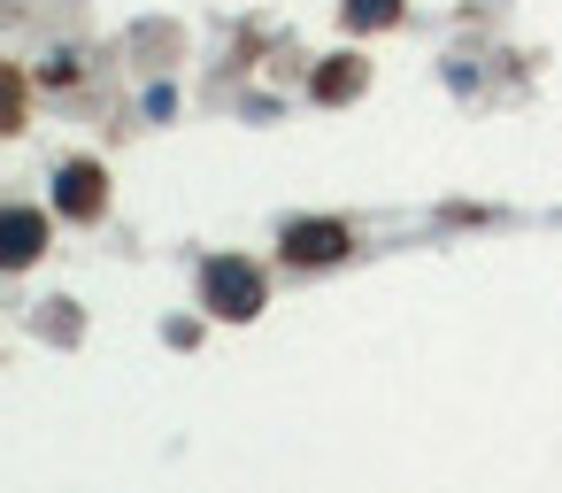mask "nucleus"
<instances>
[{
	"label": "nucleus",
	"instance_id": "423d86ee",
	"mask_svg": "<svg viewBox=\"0 0 562 493\" xmlns=\"http://www.w3.org/2000/svg\"><path fill=\"white\" fill-rule=\"evenodd\" d=\"M355 86H362V70H355V63H347V55H339V63H331V70H324V86H316V93H324V101H347V93H355Z\"/></svg>",
	"mask_w": 562,
	"mask_h": 493
},
{
	"label": "nucleus",
	"instance_id": "20e7f679",
	"mask_svg": "<svg viewBox=\"0 0 562 493\" xmlns=\"http://www.w3.org/2000/svg\"><path fill=\"white\" fill-rule=\"evenodd\" d=\"M0 239H9V247H0V255H9V262L24 270V262L40 255V239H47V224H40L32 209H9V224H0Z\"/></svg>",
	"mask_w": 562,
	"mask_h": 493
},
{
	"label": "nucleus",
	"instance_id": "7ed1b4c3",
	"mask_svg": "<svg viewBox=\"0 0 562 493\" xmlns=\"http://www.w3.org/2000/svg\"><path fill=\"white\" fill-rule=\"evenodd\" d=\"M55 201H63L70 216H101V170H93V163H70V170L55 178Z\"/></svg>",
	"mask_w": 562,
	"mask_h": 493
},
{
	"label": "nucleus",
	"instance_id": "f03ea898",
	"mask_svg": "<svg viewBox=\"0 0 562 493\" xmlns=\"http://www.w3.org/2000/svg\"><path fill=\"white\" fill-rule=\"evenodd\" d=\"M285 255H293V262H339V255H347V232H339V224H293V232H285Z\"/></svg>",
	"mask_w": 562,
	"mask_h": 493
},
{
	"label": "nucleus",
	"instance_id": "f257e3e1",
	"mask_svg": "<svg viewBox=\"0 0 562 493\" xmlns=\"http://www.w3.org/2000/svg\"><path fill=\"white\" fill-rule=\"evenodd\" d=\"M201 309H216V316H255L262 309V278H255V262L247 255H209L201 262Z\"/></svg>",
	"mask_w": 562,
	"mask_h": 493
},
{
	"label": "nucleus",
	"instance_id": "39448f33",
	"mask_svg": "<svg viewBox=\"0 0 562 493\" xmlns=\"http://www.w3.org/2000/svg\"><path fill=\"white\" fill-rule=\"evenodd\" d=\"M401 16V0H347V24L355 32H378V24H393Z\"/></svg>",
	"mask_w": 562,
	"mask_h": 493
}]
</instances>
